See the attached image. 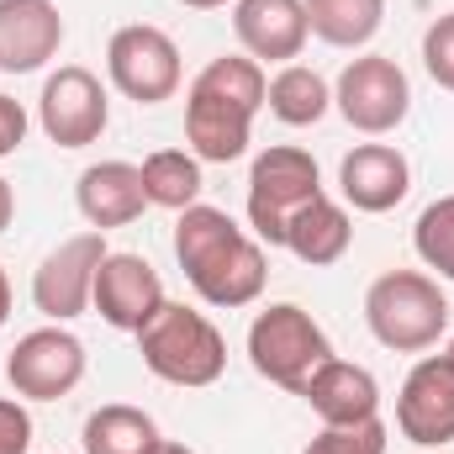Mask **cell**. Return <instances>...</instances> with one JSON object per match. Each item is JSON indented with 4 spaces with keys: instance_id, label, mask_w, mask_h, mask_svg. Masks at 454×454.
<instances>
[{
    "instance_id": "obj_1",
    "label": "cell",
    "mask_w": 454,
    "mask_h": 454,
    "mask_svg": "<svg viewBox=\"0 0 454 454\" xmlns=\"http://www.w3.org/2000/svg\"><path fill=\"white\" fill-rule=\"evenodd\" d=\"M175 259H180L185 280L196 286V296L223 312L259 301L264 275H270L259 238H248L223 207H201V201L185 207L175 223Z\"/></svg>"
},
{
    "instance_id": "obj_2",
    "label": "cell",
    "mask_w": 454,
    "mask_h": 454,
    "mask_svg": "<svg viewBox=\"0 0 454 454\" xmlns=\"http://www.w3.org/2000/svg\"><path fill=\"white\" fill-rule=\"evenodd\" d=\"M137 354L143 364L185 391H201L212 380H223L227 370V339L217 333V323L185 301H164L159 317L137 333Z\"/></svg>"
},
{
    "instance_id": "obj_3",
    "label": "cell",
    "mask_w": 454,
    "mask_h": 454,
    "mask_svg": "<svg viewBox=\"0 0 454 454\" xmlns=\"http://www.w3.org/2000/svg\"><path fill=\"white\" fill-rule=\"evenodd\" d=\"M364 323L370 333L396 348V354H423L444 339L450 328V301L439 291L434 275L423 270H386L370 291H364Z\"/></svg>"
},
{
    "instance_id": "obj_4",
    "label": "cell",
    "mask_w": 454,
    "mask_h": 454,
    "mask_svg": "<svg viewBox=\"0 0 454 454\" xmlns=\"http://www.w3.org/2000/svg\"><path fill=\"white\" fill-rule=\"evenodd\" d=\"M248 359H254V370H259L270 386L301 396L307 380H312V370H317L323 359H333V343H328V333L317 328V317H312L307 307L275 301V307H264V312L254 317V328H248Z\"/></svg>"
},
{
    "instance_id": "obj_5",
    "label": "cell",
    "mask_w": 454,
    "mask_h": 454,
    "mask_svg": "<svg viewBox=\"0 0 454 454\" xmlns=\"http://www.w3.org/2000/svg\"><path fill=\"white\" fill-rule=\"evenodd\" d=\"M323 196V175H317V159L307 148H264L248 169V227L259 243L270 248H286V223L312 201Z\"/></svg>"
},
{
    "instance_id": "obj_6",
    "label": "cell",
    "mask_w": 454,
    "mask_h": 454,
    "mask_svg": "<svg viewBox=\"0 0 454 454\" xmlns=\"http://www.w3.org/2000/svg\"><path fill=\"white\" fill-rule=\"evenodd\" d=\"M106 74L112 85L137 101V106H159L180 90L185 69H180V48L164 27H148V21H132V27H116L112 43H106Z\"/></svg>"
},
{
    "instance_id": "obj_7",
    "label": "cell",
    "mask_w": 454,
    "mask_h": 454,
    "mask_svg": "<svg viewBox=\"0 0 454 454\" xmlns=\"http://www.w3.org/2000/svg\"><path fill=\"white\" fill-rule=\"evenodd\" d=\"M333 106L343 112V121L364 137H386L396 132L407 112H412V85L402 74L396 59L386 53H364V59H348L333 85Z\"/></svg>"
},
{
    "instance_id": "obj_8",
    "label": "cell",
    "mask_w": 454,
    "mask_h": 454,
    "mask_svg": "<svg viewBox=\"0 0 454 454\" xmlns=\"http://www.w3.org/2000/svg\"><path fill=\"white\" fill-rule=\"evenodd\" d=\"M5 380L27 402H59V396H69L85 380V343L74 339L64 323L32 328L5 354Z\"/></svg>"
},
{
    "instance_id": "obj_9",
    "label": "cell",
    "mask_w": 454,
    "mask_h": 454,
    "mask_svg": "<svg viewBox=\"0 0 454 454\" xmlns=\"http://www.w3.org/2000/svg\"><path fill=\"white\" fill-rule=\"evenodd\" d=\"M37 121H43L48 143H59V148H90L106 132V121H112L106 85L85 64L53 69L43 80V96H37Z\"/></svg>"
},
{
    "instance_id": "obj_10",
    "label": "cell",
    "mask_w": 454,
    "mask_h": 454,
    "mask_svg": "<svg viewBox=\"0 0 454 454\" xmlns=\"http://www.w3.org/2000/svg\"><path fill=\"white\" fill-rule=\"evenodd\" d=\"M106 254H112V248H106V232H74V238H64V243L37 264V275H32V301H37V312L53 317V323L80 317V312L90 307V296H96V270H101Z\"/></svg>"
},
{
    "instance_id": "obj_11",
    "label": "cell",
    "mask_w": 454,
    "mask_h": 454,
    "mask_svg": "<svg viewBox=\"0 0 454 454\" xmlns=\"http://www.w3.org/2000/svg\"><path fill=\"white\" fill-rule=\"evenodd\" d=\"M396 428L423 450H439L454 439V364L444 354H428L407 370L396 391Z\"/></svg>"
},
{
    "instance_id": "obj_12",
    "label": "cell",
    "mask_w": 454,
    "mask_h": 454,
    "mask_svg": "<svg viewBox=\"0 0 454 454\" xmlns=\"http://www.w3.org/2000/svg\"><path fill=\"white\" fill-rule=\"evenodd\" d=\"M164 301H169V296H164V280H159V270H153L143 254H106V259H101L90 307H96L112 328L143 333V328L159 317Z\"/></svg>"
},
{
    "instance_id": "obj_13",
    "label": "cell",
    "mask_w": 454,
    "mask_h": 454,
    "mask_svg": "<svg viewBox=\"0 0 454 454\" xmlns=\"http://www.w3.org/2000/svg\"><path fill=\"white\" fill-rule=\"evenodd\" d=\"M339 191L354 212L380 217V212H391V207L407 201V191H412V164H407V153L391 148V143H359V148L343 153Z\"/></svg>"
},
{
    "instance_id": "obj_14",
    "label": "cell",
    "mask_w": 454,
    "mask_h": 454,
    "mask_svg": "<svg viewBox=\"0 0 454 454\" xmlns=\"http://www.w3.org/2000/svg\"><path fill=\"white\" fill-rule=\"evenodd\" d=\"M232 32L254 64H296L312 37L301 0H232Z\"/></svg>"
},
{
    "instance_id": "obj_15",
    "label": "cell",
    "mask_w": 454,
    "mask_h": 454,
    "mask_svg": "<svg viewBox=\"0 0 454 454\" xmlns=\"http://www.w3.org/2000/svg\"><path fill=\"white\" fill-rule=\"evenodd\" d=\"M64 48L53 0H0V74H37Z\"/></svg>"
},
{
    "instance_id": "obj_16",
    "label": "cell",
    "mask_w": 454,
    "mask_h": 454,
    "mask_svg": "<svg viewBox=\"0 0 454 454\" xmlns=\"http://www.w3.org/2000/svg\"><path fill=\"white\" fill-rule=\"evenodd\" d=\"M301 396L323 418V428H354V423L380 418V386H375V375L364 364H354V359H339V354L312 370V380H307Z\"/></svg>"
},
{
    "instance_id": "obj_17",
    "label": "cell",
    "mask_w": 454,
    "mask_h": 454,
    "mask_svg": "<svg viewBox=\"0 0 454 454\" xmlns=\"http://www.w3.org/2000/svg\"><path fill=\"white\" fill-rule=\"evenodd\" d=\"M185 137H191V153L201 164H232V159L248 153L254 112L191 85V96H185Z\"/></svg>"
},
{
    "instance_id": "obj_18",
    "label": "cell",
    "mask_w": 454,
    "mask_h": 454,
    "mask_svg": "<svg viewBox=\"0 0 454 454\" xmlns=\"http://www.w3.org/2000/svg\"><path fill=\"white\" fill-rule=\"evenodd\" d=\"M74 201H80V217L106 232V227H127L143 217L148 207V191H143V169L127 164V159H101L80 175L74 185Z\"/></svg>"
},
{
    "instance_id": "obj_19",
    "label": "cell",
    "mask_w": 454,
    "mask_h": 454,
    "mask_svg": "<svg viewBox=\"0 0 454 454\" xmlns=\"http://www.w3.org/2000/svg\"><path fill=\"white\" fill-rule=\"evenodd\" d=\"M348 243H354V223H348V212H343L328 191L312 196V201L286 223V248H291L301 264H312V270L339 264L343 254H348Z\"/></svg>"
},
{
    "instance_id": "obj_20",
    "label": "cell",
    "mask_w": 454,
    "mask_h": 454,
    "mask_svg": "<svg viewBox=\"0 0 454 454\" xmlns=\"http://www.w3.org/2000/svg\"><path fill=\"white\" fill-rule=\"evenodd\" d=\"M85 454H159L164 434L159 423L143 412V407H127V402H112V407H96L85 418Z\"/></svg>"
},
{
    "instance_id": "obj_21",
    "label": "cell",
    "mask_w": 454,
    "mask_h": 454,
    "mask_svg": "<svg viewBox=\"0 0 454 454\" xmlns=\"http://www.w3.org/2000/svg\"><path fill=\"white\" fill-rule=\"evenodd\" d=\"M264 106H270L275 121H286V127H312V121H323L328 106H333V85L317 69H307V64H280V74L264 90Z\"/></svg>"
},
{
    "instance_id": "obj_22",
    "label": "cell",
    "mask_w": 454,
    "mask_h": 454,
    "mask_svg": "<svg viewBox=\"0 0 454 454\" xmlns=\"http://www.w3.org/2000/svg\"><path fill=\"white\" fill-rule=\"evenodd\" d=\"M307 5V27L312 37H323L328 48H364L380 21H386V0H301Z\"/></svg>"
},
{
    "instance_id": "obj_23",
    "label": "cell",
    "mask_w": 454,
    "mask_h": 454,
    "mask_svg": "<svg viewBox=\"0 0 454 454\" xmlns=\"http://www.w3.org/2000/svg\"><path fill=\"white\" fill-rule=\"evenodd\" d=\"M137 169H143L148 207L185 212V207L201 201V159H196L191 148H159V153H148Z\"/></svg>"
},
{
    "instance_id": "obj_24",
    "label": "cell",
    "mask_w": 454,
    "mask_h": 454,
    "mask_svg": "<svg viewBox=\"0 0 454 454\" xmlns=\"http://www.w3.org/2000/svg\"><path fill=\"white\" fill-rule=\"evenodd\" d=\"M191 85H196V90H212V96H223V101H238V106H248L254 116H259L264 90H270L264 69H259L248 53H223V59H212Z\"/></svg>"
},
{
    "instance_id": "obj_25",
    "label": "cell",
    "mask_w": 454,
    "mask_h": 454,
    "mask_svg": "<svg viewBox=\"0 0 454 454\" xmlns=\"http://www.w3.org/2000/svg\"><path fill=\"white\" fill-rule=\"evenodd\" d=\"M412 248L439 280H454V196H439L423 207V217L412 227Z\"/></svg>"
},
{
    "instance_id": "obj_26",
    "label": "cell",
    "mask_w": 454,
    "mask_h": 454,
    "mask_svg": "<svg viewBox=\"0 0 454 454\" xmlns=\"http://www.w3.org/2000/svg\"><path fill=\"white\" fill-rule=\"evenodd\" d=\"M301 454H386V423H354V428H323Z\"/></svg>"
},
{
    "instance_id": "obj_27",
    "label": "cell",
    "mask_w": 454,
    "mask_h": 454,
    "mask_svg": "<svg viewBox=\"0 0 454 454\" xmlns=\"http://www.w3.org/2000/svg\"><path fill=\"white\" fill-rule=\"evenodd\" d=\"M423 69L439 90L454 96V11H444L428 32H423Z\"/></svg>"
},
{
    "instance_id": "obj_28",
    "label": "cell",
    "mask_w": 454,
    "mask_h": 454,
    "mask_svg": "<svg viewBox=\"0 0 454 454\" xmlns=\"http://www.w3.org/2000/svg\"><path fill=\"white\" fill-rule=\"evenodd\" d=\"M32 450V412L16 396H0V454H27Z\"/></svg>"
},
{
    "instance_id": "obj_29",
    "label": "cell",
    "mask_w": 454,
    "mask_h": 454,
    "mask_svg": "<svg viewBox=\"0 0 454 454\" xmlns=\"http://www.w3.org/2000/svg\"><path fill=\"white\" fill-rule=\"evenodd\" d=\"M21 137H27V112H21V101L0 96V159H5V153H16V148H21Z\"/></svg>"
},
{
    "instance_id": "obj_30",
    "label": "cell",
    "mask_w": 454,
    "mask_h": 454,
    "mask_svg": "<svg viewBox=\"0 0 454 454\" xmlns=\"http://www.w3.org/2000/svg\"><path fill=\"white\" fill-rule=\"evenodd\" d=\"M11 217H16V191H11V180L0 175V232L11 227Z\"/></svg>"
},
{
    "instance_id": "obj_31",
    "label": "cell",
    "mask_w": 454,
    "mask_h": 454,
    "mask_svg": "<svg viewBox=\"0 0 454 454\" xmlns=\"http://www.w3.org/2000/svg\"><path fill=\"white\" fill-rule=\"evenodd\" d=\"M11 323V280H5V270H0V328Z\"/></svg>"
},
{
    "instance_id": "obj_32",
    "label": "cell",
    "mask_w": 454,
    "mask_h": 454,
    "mask_svg": "<svg viewBox=\"0 0 454 454\" xmlns=\"http://www.w3.org/2000/svg\"><path fill=\"white\" fill-rule=\"evenodd\" d=\"M180 5H191V11H217V5H232V0H180Z\"/></svg>"
},
{
    "instance_id": "obj_33",
    "label": "cell",
    "mask_w": 454,
    "mask_h": 454,
    "mask_svg": "<svg viewBox=\"0 0 454 454\" xmlns=\"http://www.w3.org/2000/svg\"><path fill=\"white\" fill-rule=\"evenodd\" d=\"M159 454H196V450H191V444H175V439H164V444H159Z\"/></svg>"
},
{
    "instance_id": "obj_34",
    "label": "cell",
    "mask_w": 454,
    "mask_h": 454,
    "mask_svg": "<svg viewBox=\"0 0 454 454\" xmlns=\"http://www.w3.org/2000/svg\"><path fill=\"white\" fill-rule=\"evenodd\" d=\"M444 359H450V364H454V339H450V348H444Z\"/></svg>"
}]
</instances>
